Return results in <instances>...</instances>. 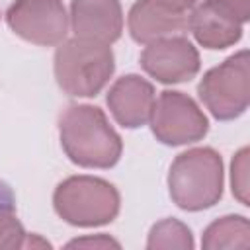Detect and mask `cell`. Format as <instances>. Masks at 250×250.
I'll return each mask as SVG.
<instances>
[{"label": "cell", "mask_w": 250, "mask_h": 250, "mask_svg": "<svg viewBox=\"0 0 250 250\" xmlns=\"http://www.w3.org/2000/svg\"><path fill=\"white\" fill-rule=\"evenodd\" d=\"M72 31L80 39L111 45L123 29V14L117 0H72Z\"/></svg>", "instance_id": "cell-9"}, {"label": "cell", "mask_w": 250, "mask_h": 250, "mask_svg": "<svg viewBox=\"0 0 250 250\" xmlns=\"http://www.w3.org/2000/svg\"><path fill=\"white\" fill-rule=\"evenodd\" d=\"M16 35L37 45H59L68 31V16L61 0H16L6 14Z\"/></svg>", "instance_id": "cell-7"}, {"label": "cell", "mask_w": 250, "mask_h": 250, "mask_svg": "<svg viewBox=\"0 0 250 250\" xmlns=\"http://www.w3.org/2000/svg\"><path fill=\"white\" fill-rule=\"evenodd\" d=\"M199 98L217 119H234L250 100L248 51H238L219 66L205 72L197 86Z\"/></svg>", "instance_id": "cell-5"}, {"label": "cell", "mask_w": 250, "mask_h": 250, "mask_svg": "<svg viewBox=\"0 0 250 250\" xmlns=\"http://www.w3.org/2000/svg\"><path fill=\"white\" fill-rule=\"evenodd\" d=\"M61 145L66 156L86 168H109L121 156V139L94 105H68L59 117Z\"/></svg>", "instance_id": "cell-1"}, {"label": "cell", "mask_w": 250, "mask_h": 250, "mask_svg": "<svg viewBox=\"0 0 250 250\" xmlns=\"http://www.w3.org/2000/svg\"><path fill=\"white\" fill-rule=\"evenodd\" d=\"M76 246H100V248H119V242H115L113 238H107L104 234L98 236H88V238H76L72 242H68V248H76Z\"/></svg>", "instance_id": "cell-18"}, {"label": "cell", "mask_w": 250, "mask_h": 250, "mask_svg": "<svg viewBox=\"0 0 250 250\" xmlns=\"http://www.w3.org/2000/svg\"><path fill=\"white\" fill-rule=\"evenodd\" d=\"M25 230L18 221L14 209L0 207V250L21 248L25 240Z\"/></svg>", "instance_id": "cell-15"}, {"label": "cell", "mask_w": 250, "mask_h": 250, "mask_svg": "<svg viewBox=\"0 0 250 250\" xmlns=\"http://www.w3.org/2000/svg\"><path fill=\"white\" fill-rule=\"evenodd\" d=\"M55 211L61 219L76 227H98L111 223L119 213L117 189L94 176L66 178L53 195Z\"/></svg>", "instance_id": "cell-4"}, {"label": "cell", "mask_w": 250, "mask_h": 250, "mask_svg": "<svg viewBox=\"0 0 250 250\" xmlns=\"http://www.w3.org/2000/svg\"><path fill=\"white\" fill-rule=\"evenodd\" d=\"M188 29V14L158 0H137L129 12V31L139 43L174 37Z\"/></svg>", "instance_id": "cell-10"}, {"label": "cell", "mask_w": 250, "mask_h": 250, "mask_svg": "<svg viewBox=\"0 0 250 250\" xmlns=\"http://www.w3.org/2000/svg\"><path fill=\"white\" fill-rule=\"evenodd\" d=\"M152 104H154L152 86L137 74L119 78L107 92V105L113 117L117 119V123L129 129L141 127L150 119Z\"/></svg>", "instance_id": "cell-11"}, {"label": "cell", "mask_w": 250, "mask_h": 250, "mask_svg": "<svg viewBox=\"0 0 250 250\" xmlns=\"http://www.w3.org/2000/svg\"><path fill=\"white\" fill-rule=\"evenodd\" d=\"M0 207H8V209H16V201H14V195H12V189L0 182Z\"/></svg>", "instance_id": "cell-19"}, {"label": "cell", "mask_w": 250, "mask_h": 250, "mask_svg": "<svg viewBox=\"0 0 250 250\" xmlns=\"http://www.w3.org/2000/svg\"><path fill=\"white\" fill-rule=\"evenodd\" d=\"M158 2H162V4H166V6H170V8H176V10L186 12V10L191 8L197 0H158Z\"/></svg>", "instance_id": "cell-20"}, {"label": "cell", "mask_w": 250, "mask_h": 250, "mask_svg": "<svg viewBox=\"0 0 250 250\" xmlns=\"http://www.w3.org/2000/svg\"><path fill=\"white\" fill-rule=\"evenodd\" d=\"M203 248H240L246 250L250 246V223L244 217L229 215L207 227L201 240Z\"/></svg>", "instance_id": "cell-13"}, {"label": "cell", "mask_w": 250, "mask_h": 250, "mask_svg": "<svg viewBox=\"0 0 250 250\" xmlns=\"http://www.w3.org/2000/svg\"><path fill=\"white\" fill-rule=\"evenodd\" d=\"M150 127L164 145H186L203 139L207 133V117L199 105L182 92H162L152 104Z\"/></svg>", "instance_id": "cell-6"}, {"label": "cell", "mask_w": 250, "mask_h": 250, "mask_svg": "<svg viewBox=\"0 0 250 250\" xmlns=\"http://www.w3.org/2000/svg\"><path fill=\"white\" fill-rule=\"evenodd\" d=\"M148 248H191V232L186 225L174 219H164L156 223L148 234Z\"/></svg>", "instance_id": "cell-14"}, {"label": "cell", "mask_w": 250, "mask_h": 250, "mask_svg": "<svg viewBox=\"0 0 250 250\" xmlns=\"http://www.w3.org/2000/svg\"><path fill=\"white\" fill-rule=\"evenodd\" d=\"M188 29L207 49H225L236 43L242 35V23L209 2L193 8L188 16Z\"/></svg>", "instance_id": "cell-12"}, {"label": "cell", "mask_w": 250, "mask_h": 250, "mask_svg": "<svg viewBox=\"0 0 250 250\" xmlns=\"http://www.w3.org/2000/svg\"><path fill=\"white\" fill-rule=\"evenodd\" d=\"M174 203L188 211L215 205L223 193V160L213 148H191L176 156L168 174Z\"/></svg>", "instance_id": "cell-2"}, {"label": "cell", "mask_w": 250, "mask_h": 250, "mask_svg": "<svg viewBox=\"0 0 250 250\" xmlns=\"http://www.w3.org/2000/svg\"><path fill=\"white\" fill-rule=\"evenodd\" d=\"M232 193L248 205V148H242L232 160Z\"/></svg>", "instance_id": "cell-16"}, {"label": "cell", "mask_w": 250, "mask_h": 250, "mask_svg": "<svg viewBox=\"0 0 250 250\" xmlns=\"http://www.w3.org/2000/svg\"><path fill=\"white\" fill-rule=\"evenodd\" d=\"M205 2L213 4L221 12L229 14L238 23H244L250 16V0H205Z\"/></svg>", "instance_id": "cell-17"}, {"label": "cell", "mask_w": 250, "mask_h": 250, "mask_svg": "<svg viewBox=\"0 0 250 250\" xmlns=\"http://www.w3.org/2000/svg\"><path fill=\"white\" fill-rule=\"evenodd\" d=\"M141 64L152 78L164 84H178L197 74L199 55L186 37L174 35L148 43L141 55Z\"/></svg>", "instance_id": "cell-8"}, {"label": "cell", "mask_w": 250, "mask_h": 250, "mask_svg": "<svg viewBox=\"0 0 250 250\" xmlns=\"http://www.w3.org/2000/svg\"><path fill=\"white\" fill-rule=\"evenodd\" d=\"M113 53L109 45L72 37L55 53V78L59 86L78 98L96 96L113 74Z\"/></svg>", "instance_id": "cell-3"}]
</instances>
